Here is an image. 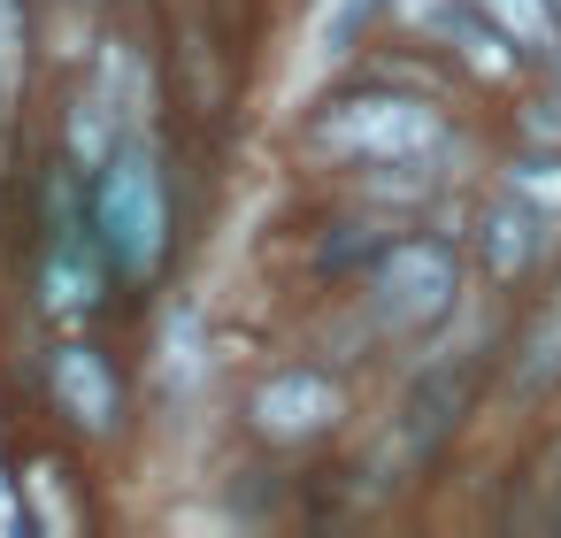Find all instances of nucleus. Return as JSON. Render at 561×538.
<instances>
[{"instance_id": "nucleus-1", "label": "nucleus", "mask_w": 561, "mask_h": 538, "mask_svg": "<svg viewBox=\"0 0 561 538\" xmlns=\"http://www.w3.org/2000/svg\"><path fill=\"white\" fill-rule=\"evenodd\" d=\"M93 239L116 262V277H154L162 247H170V201H162V170L147 147H124L93 170Z\"/></svg>"}, {"instance_id": "nucleus-2", "label": "nucleus", "mask_w": 561, "mask_h": 538, "mask_svg": "<svg viewBox=\"0 0 561 538\" xmlns=\"http://www.w3.org/2000/svg\"><path fill=\"white\" fill-rule=\"evenodd\" d=\"M454 293H461V262H454L446 239H392V247L377 254L369 285H362L377 331H392V339L438 331V323L454 316Z\"/></svg>"}, {"instance_id": "nucleus-3", "label": "nucleus", "mask_w": 561, "mask_h": 538, "mask_svg": "<svg viewBox=\"0 0 561 538\" xmlns=\"http://www.w3.org/2000/svg\"><path fill=\"white\" fill-rule=\"evenodd\" d=\"M438 139H446V124L415 93H354L316 124V147L339 162H423Z\"/></svg>"}, {"instance_id": "nucleus-4", "label": "nucleus", "mask_w": 561, "mask_h": 538, "mask_svg": "<svg viewBox=\"0 0 561 538\" xmlns=\"http://www.w3.org/2000/svg\"><path fill=\"white\" fill-rule=\"evenodd\" d=\"M339 415H346V392H339L331 369H277V377H262L254 400H247V423H254V438H270V446L331 438Z\"/></svg>"}, {"instance_id": "nucleus-5", "label": "nucleus", "mask_w": 561, "mask_h": 538, "mask_svg": "<svg viewBox=\"0 0 561 538\" xmlns=\"http://www.w3.org/2000/svg\"><path fill=\"white\" fill-rule=\"evenodd\" d=\"M461 400H469V369H461V362H438V369L400 400V423H392V454H385V469H415V461H431L438 438L461 423Z\"/></svg>"}, {"instance_id": "nucleus-6", "label": "nucleus", "mask_w": 561, "mask_h": 538, "mask_svg": "<svg viewBox=\"0 0 561 538\" xmlns=\"http://www.w3.org/2000/svg\"><path fill=\"white\" fill-rule=\"evenodd\" d=\"M47 385H55V400H62V415L78 423V431H116L124 423V385H116V369L93 354V346H55V362H47Z\"/></svg>"}, {"instance_id": "nucleus-7", "label": "nucleus", "mask_w": 561, "mask_h": 538, "mask_svg": "<svg viewBox=\"0 0 561 538\" xmlns=\"http://www.w3.org/2000/svg\"><path fill=\"white\" fill-rule=\"evenodd\" d=\"M546 231H553V224H546V216L507 185V193L484 208V262H492V277H523V270H530V254L546 247Z\"/></svg>"}, {"instance_id": "nucleus-8", "label": "nucleus", "mask_w": 561, "mask_h": 538, "mask_svg": "<svg viewBox=\"0 0 561 538\" xmlns=\"http://www.w3.org/2000/svg\"><path fill=\"white\" fill-rule=\"evenodd\" d=\"M101 270H108V254H101V239H62L55 247V262H47V308L55 316H85L93 300H101Z\"/></svg>"}, {"instance_id": "nucleus-9", "label": "nucleus", "mask_w": 561, "mask_h": 538, "mask_svg": "<svg viewBox=\"0 0 561 538\" xmlns=\"http://www.w3.org/2000/svg\"><path fill=\"white\" fill-rule=\"evenodd\" d=\"M553 385H561V285L546 293V308L530 316V331H523V346H515V392L538 400V392H553Z\"/></svg>"}, {"instance_id": "nucleus-10", "label": "nucleus", "mask_w": 561, "mask_h": 538, "mask_svg": "<svg viewBox=\"0 0 561 538\" xmlns=\"http://www.w3.org/2000/svg\"><path fill=\"white\" fill-rule=\"evenodd\" d=\"M477 9L507 32L515 55H546V62H561V9H553V0H477Z\"/></svg>"}, {"instance_id": "nucleus-11", "label": "nucleus", "mask_w": 561, "mask_h": 538, "mask_svg": "<svg viewBox=\"0 0 561 538\" xmlns=\"http://www.w3.org/2000/svg\"><path fill=\"white\" fill-rule=\"evenodd\" d=\"M24 62H32L24 0H0V124H9V116H16V101H24Z\"/></svg>"}, {"instance_id": "nucleus-12", "label": "nucleus", "mask_w": 561, "mask_h": 538, "mask_svg": "<svg viewBox=\"0 0 561 538\" xmlns=\"http://www.w3.org/2000/svg\"><path fill=\"white\" fill-rule=\"evenodd\" d=\"M101 101H108V116H124V124L147 116V70H139L131 47H108V55H101Z\"/></svg>"}, {"instance_id": "nucleus-13", "label": "nucleus", "mask_w": 561, "mask_h": 538, "mask_svg": "<svg viewBox=\"0 0 561 538\" xmlns=\"http://www.w3.org/2000/svg\"><path fill=\"white\" fill-rule=\"evenodd\" d=\"M70 154H78V170H101V162L116 154V116H108V101H78V116H70Z\"/></svg>"}, {"instance_id": "nucleus-14", "label": "nucleus", "mask_w": 561, "mask_h": 538, "mask_svg": "<svg viewBox=\"0 0 561 538\" xmlns=\"http://www.w3.org/2000/svg\"><path fill=\"white\" fill-rule=\"evenodd\" d=\"M507 185H515L546 224H561V162H515V170H507Z\"/></svg>"}, {"instance_id": "nucleus-15", "label": "nucleus", "mask_w": 561, "mask_h": 538, "mask_svg": "<svg viewBox=\"0 0 561 538\" xmlns=\"http://www.w3.org/2000/svg\"><path fill=\"white\" fill-rule=\"evenodd\" d=\"M24 530V500H16V477L0 469V538H16Z\"/></svg>"}, {"instance_id": "nucleus-16", "label": "nucleus", "mask_w": 561, "mask_h": 538, "mask_svg": "<svg viewBox=\"0 0 561 538\" xmlns=\"http://www.w3.org/2000/svg\"><path fill=\"white\" fill-rule=\"evenodd\" d=\"M553 9H561V0H553Z\"/></svg>"}]
</instances>
